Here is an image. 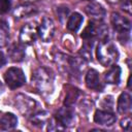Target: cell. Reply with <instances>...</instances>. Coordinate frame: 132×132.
<instances>
[{"mask_svg": "<svg viewBox=\"0 0 132 132\" xmlns=\"http://www.w3.org/2000/svg\"><path fill=\"white\" fill-rule=\"evenodd\" d=\"M96 57L102 66L107 67L113 65L118 61L119 52L116 45L113 44V42L107 39H102L97 45Z\"/></svg>", "mask_w": 132, "mask_h": 132, "instance_id": "6da1fadb", "label": "cell"}, {"mask_svg": "<svg viewBox=\"0 0 132 132\" xmlns=\"http://www.w3.org/2000/svg\"><path fill=\"white\" fill-rule=\"evenodd\" d=\"M32 85L40 93H48L53 88V75L44 67L35 69L31 77Z\"/></svg>", "mask_w": 132, "mask_h": 132, "instance_id": "7a4b0ae2", "label": "cell"}, {"mask_svg": "<svg viewBox=\"0 0 132 132\" xmlns=\"http://www.w3.org/2000/svg\"><path fill=\"white\" fill-rule=\"evenodd\" d=\"M107 32H108L107 27L104 24L100 23V21H92V22H89V24L84 29L80 36L85 40L94 39L95 37H100L102 40V39H105Z\"/></svg>", "mask_w": 132, "mask_h": 132, "instance_id": "3957f363", "label": "cell"}, {"mask_svg": "<svg viewBox=\"0 0 132 132\" xmlns=\"http://www.w3.org/2000/svg\"><path fill=\"white\" fill-rule=\"evenodd\" d=\"M4 79L6 85L10 89H16L25 85L26 77L22 69L18 67H10L4 73Z\"/></svg>", "mask_w": 132, "mask_h": 132, "instance_id": "277c9868", "label": "cell"}, {"mask_svg": "<svg viewBox=\"0 0 132 132\" xmlns=\"http://www.w3.org/2000/svg\"><path fill=\"white\" fill-rule=\"evenodd\" d=\"M15 106L20 110L21 113L24 116H32L35 112V108L37 106V103L32 98L20 94L15 97Z\"/></svg>", "mask_w": 132, "mask_h": 132, "instance_id": "5b68a950", "label": "cell"}, {"mask_svg": "<svg viewBox=\"0 0 132 132\" xmlns=\"http://www.w3.org/2000/svg\"><path fill=\"white\" fill-rule=\"evenodd\" d=\"M37 34L44 42L50 41L55 34V24L50 18H43L39 27L37 28Z\"/></svg>", "mask_w": 132, "mask_h": 132, "instance_id": "8992f818", "label": "cell"}, {"mask_svg": "<svg viewBox=\"0 0 132 132\" xmlns=\"http://www.w3.org/2000/svg\"><path fill=\"white\" fill-rule=\"evenodd\" d=\"M110 22L111 25L113 27V29L116 31H118L119 33H129L130 29H131V23L130 21L121 15L118 12H112L111 16H110Z\"/></svg>", "mask_w": 132, "mask_h": 132, "instance_id": "52a82bcc", "label": "cell"}, {"mask_svg": "<svg viewBox=\"0 0 132 132\" xmlns=\"http://www.w3.org/2000/svg\"><path fill=\"white\" fill-rule=\"evenodd\" d=\"M36 36H37V27L31 23L24 25L20 31V41L22 44H30L34 42Z\"/></svg>", "mask_w": 132, "mask_h": 132, "instance_id": "ba28073f", "label": "cell"}, {"mask_svg": "<svg viewBox=\"0 0 132 132\" xmlns=\"http://www.w3.org/2000/svg\"><path fill=\"white\" fill-rule=\"evenodd\" d=\"M55 118L65 127H69L73 125L74 122V111L71 108V106L65 105L61 108L58 109V111L56 112Z\"/></svg>", "mask_w": 132, "mask_h": 132, "instance_id": "9c48e42d", "label": "cell"}, {"mask_svg": "<svg viewBox=\"0 0 132 132\" xmlns=\"http://www.w3.org/2000/svg\"><path fill=\"white\" fill-rule=\"evenodd\" d=\"M116 116L108 110L98 109L94 114V122L100 126H111L116 122Z\"/></svg>", "mask_w": 132, "mask_h": 132, "instance_id": "30bf717a", "label": "cell"}, {"mask_svg": "<svg viewBox=\"0 0 132 132\" xmlns=\"http://www.w3.org/2000/svg\"><path fill=\"white\" fill-rule=\"evenodd\" d=\"M85 11L94 21H101L105 16V13H106L103 6L101 4L95 3V2H92V3L88 4L85 7Z\"/></svg>", "mask_w": 132, "mask_h": 132, "instance_id": "8fae6325", "label": "cell"}, {"mask_svg": "<svg viewBox=\"0 0 132 132\" xmlns=\"http://www.w3.org/2000/svg\"><path fill=\"white\" fill-rule=\"evenodd\" d=\"M86 86L91 89V90H95V91H101L102 90V85L100 82V78H99V73L95 70V69H90L87 74H86Z\"/></svg>", "mask_w": 132, "mask_h": 132, "instance_id": "7c38bea8", "label": "cell"}, {"mask_svg": "<svg viewBox=\"0 0 132 132\" xmlns=\"http://www.w3.org/2000/svg\"><path fill=\"white\" fill-rule=\"evenodd\" d=\"M121 78V67L113 64L111 67L104 73V80L110 85H118Z\"/></svg>", "mask_w": 132, "mask_h": 132, "instance_id": "4fadbf2b", "label": "cell"}, {"mask_svg": "<svg viewBox=\"0 0 132 132\" xmlns=\"http://www.w3.org/2000/svg\"><path fill=\"white\" fill-rule=\"evenodd\" d=\"M132 107L131 96L129 93H122L118 99V111L122 114L129 113Z\"/></svg>", "mask_w": 132, "mask_h": 132, "instance_id": "5bb4252c", "label": "cell"}, {"mask_svg": "<svg viewBox=\"0 0 132 132\" xmlns=\"http://www.w3.org/2000/svg\"><path fill=\"white\" fill-rule=\"evenodd\" d=\"M7 54L12 62H21L25 58V48L22 44L14 43L7 50Z\"/></svg>", "mask_w": 132, "mask_h": 132, "instance_id": "9a60e30c", "label": "cell"}, {"mask_svg": "<svg viewBox=\"0 0 132 132\" xmlns=\"http://www.w3.org/2000/svg\"><path fill=\"white\" fill-rule=\"evenodd\" d=\"M0 124L3 130H11L18 124L16 117L11 112H5L0 117Z\"/></svg>", "mask_w": 132, "mask_h": 132, "instance_id": "2e32d148", "label": "cell"}, {"mask_svg": "<svg viewBox=\"0 0 132 132\" xmlns=\"http://www.w3.org/2000/svg\"><path fill=\"white\" fill-rule=\"evenodd\" d=\"M82 22H84L82 15H81L80 13H78V12H73V13L69 16V19H68V22H67V29H68L69 31H71V32H76V31L80 28Z\"/></svg>", "mask_w": 132, "mask_h": 132, "instance_id": "e0dca14e", "label": "cell"}, {"mask_svg": "<svg viewBox=\"0 0 132 132\" xmlns=\"http://www.w3.org/2000/svg\"><path fill=\"white\" fill-rule=\"evenodd\" d=\"M36 10V8L32 5V4H29V3H25V4H22L20 5L19 7H16L13 11V15L16 18V19H21V18H24V16H27L29 14H31L32 12H34Z\"/></svg>", "mask_w": 132, "mask_h": 132, "instance_id": "ac0fdd59", "label": "cell"}, {"mask_svg": "<svg viewBox=\"0 0 132 132\" xmlns=\"http://www.w3.org/2000/svg\"><path fill=\"white\" fill-rule=\"evenodd\" d=\"M9 40V26L6 21H0V47L7 45Z\"/></svg>", "mask_w": 132, "mask_h": 132, "instance_id": "d6986e66", "label": "cell"}, {"mask_svg": "<svg viewBox=\"0 0 132 132\" xmlns=\"http://www.w3.org/2000/svg\"><path fill=\"white\" fill-rule=\"evenodd\" d=\"M47 120H48V113L46 111H36L31 116L30 122L34 126L42 127L43 124H45Z\"/></svg>", "mask_w": 132, "mask_h": 132, "instance_id": "ffe728a7", "label": "cell"}, {"mask_svg": "<svg viewBox=\"0 0 132 132\" xmlns=\"http://www.w3.org/2000/svg\"><path fill=\"white\" fill-rule=\"evenodd\" d=\"M93 39H87L81 46V50L79 52L80 57L84 60H92V48H93Z\"/></svg>", "mask_w": 132, "mask_h": 132, "instance_id": "44dd1931", "label": "cell"}, {"mask_svg": "<svg viewBox=\"0 0 132 132\" xmlns=\"http://www.w3.org/2000/svg\"><path fill=\"white\" fill-rule=\"evenodd\" d=\"M78 95H79V91L74 89V88H70V90L67 91V94H66V97H65V105H68V106H71L72 104L75 103L76 99L78 98Z\"/></svg>", "mask_w": 132, "mask_h": 132, "instance_id": "7402d4cb", "label": "cell"}, {"mask_svg": "<svg viewBox=\"0 0 132 132\" xmlns=\"http://www.w3.org/2000/svg\"><path fill=\"white\" fill-rule=\"evenodd\" d=\"M65 126H63L55 117L50 120L47 125V131H63L65 130Z\"/></svg>", "mask_w": 132, "mask_h": 132, "instance_id": "603a6c76", "label": "cell"}, {"mask_svg": "<svg viewBox=\"0 0 132 132\" xmlns=\"http://www.w3.org/2000/svg\"><path fill=\"white\" fill-rule=\"evenodd\" d=\"M11 8L10 0H0V14H4L9 11Z\"/></svg>", "mask_w": 132, "mask_h": 132, "instance_id": "cb8c5ba5", "label": "cell"}, {"mask_svg": "<svg viewBox=\"0 0 132 132\" xmlns=\"http://www.w3.org/2000/svg\"><path fill=\"white\" fill-rule=\"evenodd\" d=\"M58 16L60 18V20L62 21L63 18H66L69 13V8L66 7V6H60V8L58 7Z\"/></svg>", "mask_w": 132, "mask_h": 132, "instance_id": "d4e9b609", "label": "cell"}, {"mask_svg": "<svg viewBox=\"0 0 132 132\" xmlns=\"http://www.w3.org/2000/svg\"><path fill=\"white\" fill-rule=\"evenodd\" d=\"M121 127H122L124 130L129 131L130 128H131V120H130V118H125V119H123V120L121 121Z\"/></svg>", "mask_w": 132, "mask_h": 132, "instance_id": "484cf974", "label": "cell"}, {"mask_svg": "<svg viewBox=\"0 0 132 132\" xmlns=\"http://www.w3.org/2000/svg\"><path fill=\"white\" fill-rule=\"evenodd\" d=\"M122 9L125 10L126 12L128 13H131V3H130V0H125L124 3L122 4Z\"/></svg>", "mask_w": 132, "mask_h": 132, "instance_id": "4316f807", "label": "cell"}, {"mask_svg": "<svg viewBox=\"0 0 132 132\" xmlns=\"http://www.w3.org/2000/svg\"><path fill=\"white\" fill-rule=\"evenodd\" d=\"M6 63V59H5V56L2 52H0V68Z\"/></svg>", "mask_w": 132, "mask_h": 132, "instance_id": "83f0119b", "label": "cell"}, {"mask_svg": "<svg viewBox=\"0 0 132 132\" xmlns=\"http://www.w3.org/2000/svg\"><path fill=\"white\" fill-rule=\"evenodd\" d=\"M108 2H110V3H116V2H119L120 0H107Z\"/></svg>", "mask_w": 132, "mask_h": 132, "instance_id": "f1b7e54d", "label": "cell"}, {"mask_svg": "<svg viewBox=\"0 0 132 132\" xmlns=\"http://www.w3.org/2000/svg\"><path fill=\"white\" fill-rule=\"evenodd\" d=\"M2 90H3V86H2V84H1V81H0V93L2 92Z\"/></svg>", "mask_w": 132, "mask_h": 132, "instance_id": "f546056e", "label": "cell"}, {"mask_svg": "<svg viewBox=\"0 0 132 132\" xmlns=\"http://www.w3.org/2000/svg\"><path fill=\"white\" fill-rule=\"evenodd\" d=\"M24 1H26V2H31V1H35V0H24Z\"/></svg>", "mask_w": 132, "mask_h": 132, "instance_id": "4dcf8cb0", "label": "cell"}, {"mask_svg": "<svg viewBox=\"0 0 132 132\" xmlns=\"http://www.w3.org/2000/svg\"><path fill=\"white\" fill-rule=\"evenodd\" d=\"M3 129H2V127H1V124H0V131H2Z\"/></svg>", "mask_w": 132, "mask_h": 132, "instance_id": "1f68e13d", "label": "cell"}, {"mask_svg": "<svg viewBox=\"0 0 132 132\" xmlns=\"http://www.w3.org/2000/svg\"><path fill=\"white\" fill-rule=\"evenodd\" d=\"M86 1H93V0H86Z\"/></svg>", "mask_w": 132, "mask_h": 132, "instance_id": "d6a6232c", "label": "cell"}]
</instances>
